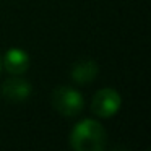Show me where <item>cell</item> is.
I'll return each instance as SVG.
<instances>
[{"instance_id": "cell-1", "label": "cell", "mask_w": 151, "mask_h": 151, "mask_svg": "<svg viewBox=\"0 0 151 151\" xmlns=\"http://www.w3.org/2000/svg\"><path fill=\"white\" fill-rule=\"evenodd\" d=\"M107 143L106 130L93 119L81 120L70 133V146L76 151H102Z\"/></svg>"}, {"instance_id": "cell-2", "label": "cell", "mask_w": 151, "mask_h": 151, "mask_svg": "<svg viewBox=\"0 0 151 151\" xmlns=\"http://www.w3.org/2000/svg\"><path fill=\"white\" fill-rule=\"evenodd\" d=\"M52 106L60 115L75 117L85 107V99L76 89L70 86H59L52 93Z\"/></svg>"}, {"instance_id": "cell-3", "label": "cell", "mask_w": 151, "mask_h": 151, "mask_svg": "<svg viewBox=\"0 0 151 151\" xmlns=\"http://www.w3.org/2000/svg\"><path fill=\"white\" fill-rule=\"evenodd\" d=\"M122 106V98L114 88H102L94 94L91 101V111L94 115L109 119L119 112Z\"/></svg>"}, {"instance_id": "cell-4", "label": "cell", "mask_w": 151, "mask_h": 151, "mask_svg": "<svg viewBox=\"0 0 151 151\" xmlns=\"http://www.w3.org/2000/svg\"><path fill=\"white\" fill-rule=\"evenodd\" d=\"M33 93V88L31 85L26 81V80L20 78V75H15L13 78L7 80L2 86V94L7 101L10 102H23L26 101L28 98Z\"/></svg>"}, {"instance_id": "cell-5", "label": "cell", "mask_w": 151, "mask_h": 151, "mask_svg": "<svg viewBox=\"0 0 151 151\" xmlns=\"http://www.w3.org/2000/svg\"><path fill=\"white\" fill-rule=\"evenodd\" d=\"M2 67L12 75H23L29 68V55L23 49H10L2 60Z\"/></svg>"}, {"instance_id": "cell-6", "label": "cell", "mask_w": 151, "mask_h": 151, "mask_svg": "<svg viewBox=\"0 0 151 151\" xmlns=\"http://www.w3.org/2000/svg\"><path fill=\"white\" fill-rule=\"evenodd\" d=\"M99 73V65L94 62L93 59H85L80 60L73 65L72 72H70V76L75 80L80 85H85V83H91L93 80L98 76Z\"/></svg>"}, {"instance_id": "cell-7", "label": "cell", "mask_w": 151, "mask_h": 151, "mask_svg": "<svg viewBox=\"0 0 151 151\" xmlns=\"http://www.w3.org/2000/svg\"><path fill=\"white\" fill-rule=\"evenodd\" d=\"M0 70H2V59H0Z\"/></svg>"}]
</instances>
